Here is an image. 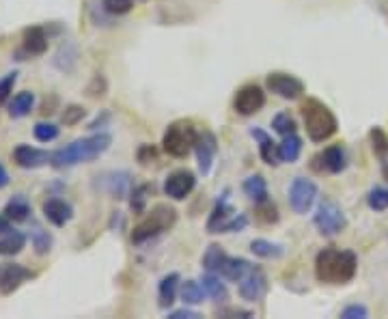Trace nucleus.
Wrapping results in <instances>:
<instances>
[{
    "label": "nucleus",
    "instance_id": "obj_1",
    "mask_svg": "<svg viewBox=\"0 0 388 319\" xmlns=\"http://www.w3.org/2000/svg\"><path fill=\"white\" fill-rule=\"evenodd\" d=\"M358 259L352 251L341 248H324L315 257V276L319 283L328 285H345L356 276Z\"/></svg>",
    "mask_w": 388,
    "mask_h": 319
},
{
    "label": "nucleus",
    "instance_id": "obj_2",
    "mask_svg": "<svg viewBox=\"0 0 388 319\" xmlns=\"http://www.w3.org/2000/svg\"><path fill=\"white\" fill-rule=\"evenodd\" d=\"M112 138L108 134H93L80 140H74L71 145L59 149L52 153L50 164L54 169H65V167H74L80 162H93L100 155H104L110 147Z\"/></svg>",
    "mask_w": 388,
    "mask_h": 319
},
{
    "label": "nucleus",
    "instance_id": "obj_3",
    "mask_svg": "<svg viewBox=\"0 0 388 319\" xmlns=\"http://www.w3.org/2000/svg\"><path fill=\"white\" fill-rule=\"evenodd\" d=\"M302 119H305V130L313 143H324L332 138L339 130V121L334 112L319 100L307 97V102H302L300 106Z\"/></svg>",
    "mask_w": 388,
    "mask_h": 319
},
{
    "label": "nucleus",
    "instance_id": "obj_4",
    "mask_svg": "<svg viewBox=\"0 0 388 319\" xmlns=\"http://www.w3.org/2000/svg\"><path fill=\"white\" fill-rule=\"evenodd\" d=\"M175 220H177V212L172 210L170 205H164V203L155 205L149 212V216L134 227V231H132V242L134 244L147 242V239H151V237L168 231L172 224H175Z\"/></svg>",
    "mask_w": 388,
    "mask_h": 319
},
{
    "label": "nucleus",
    "instance_id": "obj_5",
    "mask_svg": "<svg viewBox=\"0 0 388 319\" xmlns=\"http://www.w3.org/2000/svg\"><path fill=\"white\" fill-rule=\"evenodd\" d=\"M199 132L190 121H175L170 124L162 138V149L172 157H186L196 145Z\"/></svg>",
    "mask_w": 388,
    "mask_h": 319
},
{
    "label": "nucleus",
    "instance_id": "obj_6",
    "mask_svg": "<svg viewBox=\"0 0 388 319\" xmlns=\"http://www.w3.org/2000/svg\"><path fill=\"white\" fill-rule=\"evenodd\" d=\"M229 190L218 198V203L211 210V216L207 220V231L209 233H235L242 231L248 224V216L235 212L229 205Z\"/></svg>",
    "mask_w": 388,
    "mask_h": 319
},
{
    "label": "nucleus",
    "instance_id": "obj_7",
    "mask_svg": "<svg viewBox=\"0 0 388 319\" xmlns=\"http://www.w3.org/2000/svg\"><path fill=\"white\" fill-rule=\"evenodd\" d=\"M313 222L324 237H334L348 227V218H345L343 210L336 205V201H332L330 196H324L319 201Z\"/></svg>",
    "mask_w": 388,
    "mask_h": 319
},
{
    "label": "nucleus",
    "instance_id": "obj_8",
    "mask_svg": "<svg viewBox=\"0 0 388 319\" xmlns=\"http://www.w3.org/2000/svg\"><path fill=\"white\" fill-rule=\"evenodd\" d=\"M317 201V186L307 177H295L289 188V205L295 214H307Z\"/></svg>",
    "mask_w": 388,
    "mask_h": 319
},
{
    "label": "nucleus",
    "instance_id": "obj_9",
    "mask_svg": "<svg viewBox=\"0 0 388 319\" xmlns=\"http://www.w3.org/2000/svg\"><path fill=\"white\" fill-rule=\"evenodd\" d=\"M266 87L283 100H298L305 93V83L300 78L283 71H274L266 78Z\"/></svg>",
    "mask_w": 388,
    "mask_h": 319
},
{
    "label": "nucleus",
    "instance_id": "obj_10",
    "mask_svg": "<svg viewBox=\"0 0 388 319\" xmlns=\"http://www.w3.org/2000/svg\"><path fill=\"white\" fill-rule=\"evenodd\" d=\"M264 106H266V93H264L261 87H257V85L242 87L235 93V100H233V108L242 116H250V114L261 110Z\"/></svg>",
    "mask_w": 388,
    "mask_h": 319
},
{
    "label": "nucleus",
    "instance_id": "obj_11",
    "mask_svg": "<svg viewBox=\"0 0 388 319\" xmlns=\"http://www.w3.org/2000/svg\"><path fill=\"white\" fill-rule=\"evenodd\" d=\"M345 167H348V153H345V149L341 145H332L313 157V169L317 173L336 175V173L345 171Z\"/></svg>",
    "mask_w": 388,
    "mask_h": 319
},
{
    "label": "nucleus",
    "instance_id": "obj_12",
    "mask_svg": "<svg viewBox=\"0 0 388 319\" xmlns=\"http://www.w3.org/2000/svg\"><path fill=\"white\" fill-rule=\"evenodd\" d=\"M266 294H268V278L264 270L252 265V270L240 281V296L246 302H259L266 298Z\"/></svg>",
    "mask_w": 388,
    "mask_h": 319
},
{
    "label": "nucleus",
    "instance_id": "obj_13",
    "mask_svg": "<svg viewBox=\"0 0 388 319\" xmlns=\"http://www.w3.org/2000/svg\"><path fill=\"white\" fill-rule=\"evenodd\" d=\"M196 177L188 169H180L175 173H170L164 181V194L168 198H175V201H184V198L194 190Z\"/></svg>",
    "mask_w": 388,
    "mask_h": 319
},
{
    "label": "nucleus",
    "instance_id": "obj_14",
    "mask_svg": "<svg viewBox=\"0 0 388 319\" xmlns=\"http://www.w3.org/2000/svg\"><path fill=\"white\" fill-rule=\"evenodd\" d=\"M194 151H196L201 175H209L211 167H213V160H216V153H218V140H216V136L209 130H203V132H199Z\"/></svg>",
    "mask_w": 388,
    "mask_h": 319
},
{
    "label": "nucleus",
    "instance_id": "obj_15",
    "mask_svg": "<svg viewBox=\"0 0 388 319\" xmlns=\"http://www.w3.org/2000/svg\"><path fill=\"white\" fill-rule=\"evenodd\" d=\"M33 276L35 274L28 267L20 265V263L5 265L3 272H0V294H5V296L13 294L24 281H28V278H33Z\"/></svg>",
    "mask_w": 388,
    "mask_h": 319
},
{
    "label": "nucleus",
    "instance_id": "obj_16",
    "mask_svg": "<svg viewBox=\"0 0 388 319\" xmlns=\"http://www.w3.org/2000/svg\"><path fill=\"white\" fill-rule=\"evenodd\" d=\"M50 157H52V153L43 151V149H35L30 145H18L16 151H13L16 164L22 167V169H39L43 164H48Z\"/></svg>",
    "mask_w": 388,
    "mask_h": 319
},
{
    "label": "nucleus",
    "instance_id": "obj_17",
    "mask_svg": "<svg viewBox=\"0 0 388 319\" xmlns=\"http://www.w3.org/2000/svg\"><path fill=\"white\" fill-rule=\"evenodd\" d=\"M43 216L54 227H65L74 218V210L63 198H50V201L43 203Z\"/></svg>",
    "mask_w": 388,
    "mask_h": 319
},
{
    "label": "nucleus",
    "instance_id": "obj_18",
    "mask_svg": "<svg viewBox=\"0 0 388 319\" xmlns=\"http://www.w3.org/2000/svg\"><path fill=\"white\" fill-rule=\"evenodd\" d=\"M250 136L257 138L259 143V153H261L264 162L270 164V167H278L281 164V155H278V145L272 140L270 134H266L261 128H252L250 130Z\"/></svg>",
    "mask_w": 388,
    "mask_h": 319
},
{
    "label": "nucleus",
    "instance_id": "obj_19",
    "mask_svg": "<svg viewBox=\"0 0 388 319\" xmlns=\"http://www.w3.org/2000/svg\"><path fill=\"white\" fill-rule=\"evenodd\" d=\"M250 270H252V263H250V261H246V259H242V257H229V255H227V259H225L223 265H221L218 276H221V278H227V281L240 283Z\"/></svg>",
    "mask_w": 388,
    "mask_h": 319
},
{
    "label": "nucleus",
    "instance_id": "obj_20",
    "mask_svg": "<svg viewBox=\"0 0 388 319\" xmlns=\"http://www.w3.org/2000/svg\"><path fill=\"white\" fill-rule=\"evenodd\" d=\"M180 281H182V278H180L177 272L166 274L160 281V287H158V304H160V308H170L172 304H175Z\"/></svg>",
    "mask_w": 388,
    "mask_h": 319
},
{
    "label": "nucleus",
    "instance_id": "obj_21",
    "mask_svg": "<svg viewBox=\"0 0 388 319\" xmlns=\"http://www.w3.org/2000/svg\"><path fill=\"white\" fill-rule=\"evenodd\" d=\"M24 50L33 56H39L48 50V37L41 26H30L24 30Z\"/></svg>",
    "mask_w": 388,
    "mask_h": 319
},
{
    "label": "nucleus",
    "instance_id": "obj_22",
    "mask_svg": "<svg viewBox=\"0 0 388 319\" xmlns=\"http://www.w3.org/2000/svg\"><path fill=\"white\" fill-rule=\"evenodd\" d=\"M201 285H203L205 294H207L211 300H216V302H225V300L229 298V289H227V285L221 281V276H218V274L205 272V274L201 276Z\"/></svg>",
    "mask_w": 388,
    "mask_h": 319
},
{
    "label": "nucleus",
    "instance_id": "obj_23",
    "mask_svg": "<svg viewBox=\"0 0 388 319\" xmlns=\"http://www.w3.org/2000/svg\"><path fill=\"white\" fill-rule=\"evenodd\" d=\"M242 190H244V194L250 198V201H254V203H261V201H268V198H270L268 196V183H266V179L261 175H250L244 181Z\"/></svg>",
    "mask_w": 388,
    "mask_h": 319
},
{
    "label": "nucleus",
    "instance_id": "obj_24",
    "mask_svg": "<svg viewBox=\"0 0 388 319\" xmlns=\"http://www.w3.org/2000/svg\"><path fill=\"white\" fill-rule=\"evenodd\" d=\"M9 220H13V222H24V220H28V216L33 214L30 212V203L26 201V196H22V194H16L11 201L5 205V212H3Z\"/></svg>",
    "mask_w": 388,
    "mask_h": 319
},
{
    "label": "nucleus",
    "instance_id": "obj_25",
    "mask_svg": "<svg viewBox=\"0 0 388 319\" xmlns=\"http://www.w3.org/2000/svg\"><path fill=\"white\" fill-rule=\"evenodd\" d=\"M26 244V235L22 231H16L11 229L9 233H5V237L0 239V255L5 257H11V255H18Z\"/></svg>",
    "mask_w": 388,
    "mask_h": 319
},
{
    "label": "nucleus",
    "instance_id": "obj_26",
    "mask_svg": "<svg viewBox=\"0 0 388 319\" xmlns=\"http://www.w3.org/2000/svg\"><path fill=\"white\" fill-rule=\"evenodd\" d=\"M302 153V138L298 134L283 136V143L278 145V155L281 162H295Z\"/></svg>",
    "mask_w": 388,
    "mask_h": 319
},
{
    "label": "nucleus",
    "instance_id": "obj_27",
    "mask_svg": "<svg viewBox=\"0 0 388 319\" xmlns=\"http://www.w3.org/2000/svg\"><path fill=\"white\" fill-rule=\"evenodd\" d=\"M250 251L261 259H281L285 253V248L281 244H274L270 239H252Z\"/></svg>",
    "mask_w": 388,
    "mask_h": 319
},
{
    "label": "nucleus",
    "instance_id": "obj_28",
    "mask_svg": "<svg viewBox=\"0 0 388 319\" xmlns=\"http://www.w3.org/2000/svg\"><path fill=\"white\" fill-rule=\"evenodd\" d=\"M33 106H35V95H33L30 91H22V93H18V95L13 97V102L9 104V114H11L13 119H22V116L30 114Z\"/></svg>",
    "mask_w": 388,
    "mask_h": 319
},
{
    "label": "nucleus",
    "instance_id": "obj_29",
    "mask_svg": "<svg viewBox=\"0 0 388 319\" xmlns=\"http://www.w3.org/2000/svg\"><path fill=\"white\" fill-rule=\"evenodd\" d=\"M225 259H227V253L223 251V246L211 244V246L205 251V255H203V267H205V272L218 274V272H221V265H223V261H225Z\"/></svg>",
    "mask_w": 388,
    "mask_h": 319
},
{
    "label": "nucleus",
    "instance_id": "obj_30",
    "mask_svg": "<svg viewBox=\"0 0 388 319\" xmlns=\"http://www.w3.org/2000/svg\"><path fill=\"white\" fill-rule=\"evenodd\" d=\"M205 296L207 294H205L201 281H186V283H182V300H184V304L196 306V304H201L205 300Z\"/></svg>",
    "mask_w": 388,
    "mask_h": 319
},
{
    "label": "nucleus",
    "instance_id": "obj_31",
    "mask_svg": "<svg viewBox=\"0 0 388 319\" xmlns=\"http://www.w3.org/2000/svg\"><path fill=\"white\" fill-rule=\"evenodd\" d=\"M367 205L373 212H384L388 210V186H375L369 196H367Z\"/></svg>",
    "mask_w": 388,
    "mask_h": 319
},
{
    "label": "nucleus",
    "instance_id": "obj_32",
    "mask_svg": "<svg viewBox=\"0 0 388 319\" xmlns=\"http://www.w3.org/2000/svg\"><path fill=\"white\" fill-rule=\"evenodd\" d=\"M272 128L276 134L281 136H289V134H295L298 126H295V119L289 114V112H278L274 119H272Z\"/></svg>",
    "mask_w": 388,
    "mask_h": 319
},
{
    "label": "nucleus",
    "instance_id": "obj_33",
    "mask_svg": "<svg viewBox=\"0 0 388 319\" xmlns=\"http://www.w3.org/2000/svg\"><path fill=\"white\" fill-rule=\"evenodd\" d=\"M369 138H371V147H373L375 155L386 160L388 157V136H386V132L382 128H371Z\"/></svg>",
    "mask_w": 388,
    "mask_h": 319
},
{
    "label": "nucleus",
    "instance_id": "obj_34",
    "mask_svg": "<svg viewBox=\"0 0 388 319\" xmlns=\"http://www.w3.org/2000/svg\"><path fill=\"white\" fill-rule=\"evenodd\" d=\"M33 246H35V253L37 255H46L52 246V235L48 231H43L41 227H35L33 231Z\"/></svg>",
    "mask_w": 388,
    "mask_h": 319
},
{
    "label": "nucleus",
    "instance_id": "obj_35",
    "mask_svg": "<svg viewBox=\"0 0 388 319\" xmlns=\"http://www.w3.org/2000/svg\"><path fill=\"white\" fill-rule=\"evenodd\" d=\"M254 205H257V220H261L266 224L278 222V210L270 198L268 201H261V203H254Z\"/></svg>",
    "mask_w": 388,
    "mask_h": 319
},
{
    "label": "nucleus",
    "instance_id": "obj_36",
    "mask_svg": "<svg viewBox=\"0 0 388 319\" xmlns=\"http://www.w3.org/2000/svg\"><path fill=\"white\" fill-rule=\"evenodd\" d=\"M129 192V175L127 173H112L110 179V194L114 198H123Z\"/></svg>",
    "mask_w": 388,
    "mask_h": 319
},
{
    "label": "nucleus",
    "instance_id": "obj_37",
    "mask_svg": "<svg viewBox=\"0 0 388 319\" xmlns=\"http://www.w3.org/2000/svg\"><path fill=\"white\" fill-rule=\"evenodd\" d=\"M139 0H104V9L112 16H125L132 11Z\"/></svg>",
    "mask_w": 388,
    "mask_h": 319
},
{
    "label": "nucleus",
    "instance_id": "obj_38",
    "mask_svg": "<svg viewBox=\"0 0 388 319\" xmlns=\"http://www.w3.org/2000/svg\"><path fill=\"white\" fill-rule=\"evenodd\" d=\"M147 192H149V186H139L132 190V198H129V207H132L134 214H143L145 210V203H147Z\"/></svg>",
    "mask_w": 388,
    "mask_h": 319
},
{
    "label": "nucleus",
    "instance_id": "obj_39",
    "mask_svg": "<svg viewBox=\"0 0 388 319\" xmlns=\"http://www.w3.org/2000/svg\"><path fill=\"white\" fill-rule=\"evenodd\" d=\"M33 132L39 143H52L54 138H59V128L54 124H37Z\"/></svg>",
    "mask_w": 388,
    "mask_h": 319
},
{
    "label": "nucleus",
    "instance_id": "obj_40",
    "mask_svg": "<svg viewBox=\"0 0 388 319\" xmlns=\"http://www.w3.org/2000/svg\"><path fill=\"white\" fill-rule=\"evenodd\" d=\"M16 83H18V71H11V73H7L3 80H0V104H7V100L13 93Z\"/></svg>",
    "mask_w": 388,
    "mask_h": 319
},
{
    "label": "nucleus",
    "instance_id": "obj_41",
    "mask_svg": "<svg viewBox=\"0 0 388 319\" xmlns=\"http://www.w3.org/2000/svg\"><path fill=\"white\" fill-rule=\"evenodd\" d=\"M84 114H86V110L82 106H76V104L74 106H67L65 112H63V124L65 126H76L78 121H82Z\"/></svg>",
    "mask_w": 388,
    "mask_h": 319
},
{
    "label": "nucleus",
    "instance_id": "obj_42",
    "mask_svg": "<svg viewBox=\"0 0 388 319\" xmlns=\"http://www.w3.org/2000/svg\"><path fill=\"white\" fill-rule=\"evenodd\" d=\"M341 317L343 319H367L369 317V311L363 304H350V306H345L341 311Z\"/></svg>",
    "mask_w": 388,
    "mask_h": 319
},
{
    "label": "nucleus",
    "instance_id": "obj_43",
    "mask_svg": "<svg viewBox=\"0 0 388 319\" xmlns=\"http://www.w3.org/2000/svg\"><path fill=\"white\" fill-rule=\"evenodd\" d=\"M151 160H155V149H153L151 145H143V147L139 149V162H141V164H149Z\"/></svg>",
    "mask_w": 388,
    "mask_h": 319
},
{
    "label": "nucleus",
    "instance_id": "obj_44",
    "mask_svg": "<svg viewBox=\"0 0 388 319\" xmlns=\"http://www.w3.org/2000/svg\"><path fill=\"white\" fill-rule=\"evenodd\" d=\"M201 315L196 311H190V308H180V311H172L168 313V319H199Z\"/></svg>",
    "mask_w": 388,
    "mask_h": 319
},
{
    "label": "nucleus",
    "instance_id": "obj_45",
    "mask_svg": "<svg viewBox=\"0 0 388 319\" xmlns=\"http://www.w3.org/2000/svg\"><path fill=\"white\" fill-rule=\"evenodd\" d=\"M221 317H242V319H250L252 313L250 311H242V308H223L218 311Z\"/></svg>",
    "mask_w": 388,
    "mask_h": 319
},
{
    "label": "nucleus",
    "instance_id": "obj_46",
    "mask_svg": "<svg viewBox=\"0 0 388 319\" xmlns=\"http://www.w3.org/2000/svg\"><path fill=\"white\" fill-rule=\"evenodd\" d=\"M9 231H11V220L3 214V216H0V235H5Z\"/></svg>",
    "mask_w": 388,
    "mask_h": 319
},
{
    "label": "nucleus",
    "instance_id": "obj_47",
    "mask_svg": "<svg viewBox=\"0 0 388 319\" xmlns=\"http://www.w3.org/2000/svg\"><path fill=\"white\" fill-rule=\"evenodd\" d=\"M9 183V173L5 171V167L0 164V188H5Z\"/></svg>",
    "mask_w": 388,
    "mask_h": 319
}]
</instances>
